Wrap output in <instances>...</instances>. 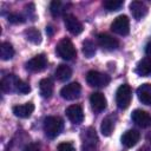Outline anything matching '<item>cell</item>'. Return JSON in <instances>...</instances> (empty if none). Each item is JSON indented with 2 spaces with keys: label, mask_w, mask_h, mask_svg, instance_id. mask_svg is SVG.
I'll use <instances>...</instances> for the list:
<instances>
[{
  "label": "cell",
  "mask_w": 151,
  "mask_h": 151,
  "mask_svg": "<svg viewBox=\"0 0 151 151\" xmlns=\"http://www.w3.org/2000/svg\"><path fill=\"white\" fill-rule=\"evenodd\" d=\"M64 127V122L60 117L48 116L44 120V132L48 138H55L59 136Z\"/></svg>",
  "instance_id": "cell-1"
},
{
  "label": "cell",
  "mask_w": 151,
  "mask_h": 151,
  "mask_svg": "<svg viewBox=\"0 0 151 151\" xmlns=\"http://www.w3.org/2000/svg\"><path fill=\"white\" fill-rule=\"evenodd\" d=\"M55 52H57V54H58L60 58H63V59H65V60H71V59H73V58L76 57V54H77V51H76L74 45H73L72 41H71L70 39H67V38H64V39H61V40L58 42V45H57V47H55Z\"/></svg>",
  "instance_id": "cell-2"
},
{
  "label": "cell",
  "mask_w": 151,
  "mask_h": 151,
  "mask_svg": "<svg viewBox=\"0 0 151 151\" xmlns=\"http://www.w3.org/2000/svg\"><path fill=\"white\" fill-rule=\"evenodd\" d=\"M131 98H132V92H131V87L127 84H123L118 87L117 92H116V103L117 106L122 110L127 109L130 103H131Z\"/></svg>",
  "instance_id": "cell-3"
},
{
  "label": "cell",
  "mask_w": 151,
  "mask_h": 151,
  "mask_svg": "<svg viewBox=\"0 0 151 151\" xmlns=\"http://www.w3.org/2000/svg\"><path fill=\"white\" fill-rule=\"evenodd\" d=\"M110 77L105 73L98 72V71H88L86 74V81L92 87H104L109 85Z\"/></svg>",
  "instance_id": "cell-4"
},
{
  "label": "cell",
  "mask_w": 151,
  "mask_h": 151,
  "mask_svg": "<svg viewBox=\"0 0 151 151\" xmlns=\"http://www.w3.org/2000/svg\"><path fill=\"white\" fill-rule=\"evenodd\" d=\"M83 150L84 151H94L98 144V137L96 131L92 127H87L83 130Z\"/></svg>",
  "instance_id": "cell-5"
},
{
  "label": "cell",
  "mask_w": 151,
  "mask_h": 151,
  "mask_svg": "<svg viewBox=\"0 0 151 151\" xmlns=\"http://www.w3.org/2000/svg\"><path fill=\"white\" fill-rule=\"evenodd\" d=\"M111 31L119 35H127L130 32V20L126 15L117 17L111 24Z\"/></svg>",
  "instance_id": "cell-6"
},
{
  "label": "cell",
  "mask_w": 151,
  "mask_h": 151,
  "mask_svg": "<svg viewBox=\"0 0 151 151\" xmlns=\"http://www.w3.org/2000/svg\"><path fill=\"white\" fill-rule=\"evenodd\" d=\"M81 92V86L79 83H70L67 85H65L61 90H60V96L66 99V100H74L77 98H79Z\"/></svg>",
  "instance_id": "cell-7"
},
{
  "label": "cell",
  "mask_w": 151,
  "mask_h": 151,
  "mask_svg": "<svg viewBox=\"0 0 151 151\" xmlns=\"http://www.w3.org/2000/svg\"><path fill=\"white\" fill-rule=\"evenodd\" d=\"M97 40H98L99 46L106 51H113V50L118 48V46H119V41L107 33H99L97 37Z\"/></svg>",
  "instance_id": "cell-8"
},
{
  "label": "cell",
  "mask_w": 151,
  "mask_h": 151,
  "mask_svg": "<svg viewBox=\"0 0 151 151\" xmlns=\"http://www.w3.org/2000/svg\"><path fill=\"white\" fill-rule=\"evenodd\" d=\"M47 66V59L44 54H38L26 63V68L31 72H41Z\"/></svg>",
  "instance_id": "cell-9"
},
{
  "label": "cell",
  "mask_w": 151,
  "mask_h": 151,
  "mask_svg": "<svg viewBox=\"0 0 151 151\" xmlns=\"http://www.w3.org/2000/svg\"><path fill=\"white\" fill-rule=\"evenodd\" d=\"M64 22H65V26H66L67 31L71 34L78 35L83 32V24L73 14H66L64 17Z\"/></svg>",
  "instance_id": "cell-10"
},
{
  "label": "cell",
  "mask_w": 151,
  "mask_h": 151,
  "mask_svg": "<svg viewBox=\"0 0 151 151\" xmlns=\"http://www.w3.org/2000/svg\"><path fill=\"white\" fill-rule=\"evenodd\" d=\"M133 123L140 127H150L151 126V114L143 110H134L131 114Z\"/></svg>",
  "instance_id": "cell-11"
},
{
  "label": "cell",
  "mask_w": 151,
  "mask_h": 151,
  "mask_svg": "<svg viewBox=\"0 0 151 151\" xmlns=\"http://www.w3.org/2000/svg\"><path fill=\"white\" fill-rule=\"evenodd\" d=\"M65 113L73 124H80L84 120V111L80 105H70Z\"/></svg>",
  "instance_id": "cell-12"
},
{
  "label": "cell",
  "mask_w": 151,
  "mask_h": 151,
  "mask_svg": "<svg viewBox=\"0 0 151 151\" xmlns=\"http://www.w3.org/2000/svg\"><path fill=\"white\" fill-rule=\"evenodd\" d=\"M90 104L94 112H101L106 109V98L100 92H93L90 97Z\"/></svg>",
  "instance_id": "cell-13"
},
{
  "label": "cell",
  "mask_w": 151,
  "mask_h": 151,
  "mask_svg": "<svg viewBox=\"0 0 151 151\" xmlns=\"http://www.w3.org/2000/svg\"><path fill=\"white\" fill-rule=\"evenodd\" d=\"M130 11L136 20H140L147 14V7L142 1H132L130 4Z\"/></svg>",
  "instance_id": "cell-14"
},
{
  "label": "cell",
  "mask_w": 151,
  "mask_h": 151,
  "mask_svg": "<svg viewBox=\"0 0 151 151\" xmlns=\"http://www.w3.org/2000/svg\"><path fill=\"white\" fill-rule=\"evenodd\" d=\"M139 138H140V133L137 130H127L126 132H124L120 140H122V144L124 146L132 147L138 143Z\"/></svg>",
  "instance_id": "cell-15"
},
{
  "label": "cell",
  "mask_w": 151,
  "mask_h": 151,
  "mask_svg": "<svg viewBox=\"0 0 151 151\" xmlns=\"http://www.w3.org/2000/svg\"><path fill=\"white\" fill-rule=\"evenodd\" d=\"M137 97L144 105H151V84H142L137 88Z\"/></svg>",
  "instance_id": "cell-16"
},
{
  "label": "cell",
  "mask_w": 151,
  "mask_h": 151,
  "mask_svg": "<svg viewBox=\"0 0 151 151\" xmlns=\"http://www.w3.org/2000/svg\"><path fill=\"white\" fill-rule=\"evenodd\" d=\"M33 111H34V104L31 101L13 107V113L19 118H28L33 113Z\"/></svg>",
  "instance_id": "cell-17"
},
{
  "label": "cell",
  "mask_w": 151,
  "mask_h": 151,
  "mask_svg": "<svg viewBox=\"0 0 151 151\" xmlns=\"http://www.w3.org/2000/svg\"><path fill=\"white\" fill-rule=\"evenodd\" d=\"M39 91L42 98H50L53 93V81L50 78H44L39 81Z\"/></svg>",
  "instance_id": "cell-18"
},
{
  "label": "cell",
  "mask_w": 151,
  "mask_h": 151,
  "mask_svg": "<svg viewBox=\"0 0 151 151\" xmlns=\"http://www.w3.org/2000/svg\"><path fill=\"white\" fill-rule=\"evenodd\" d=\"M17 81H18V78L14 76V74H8L7 77H4L1 79V83H0V86H1V90L2 92H12L15 90V86H17Z\"/></svg>",
  "instance_id": "cell-19"
},
{
  "label": "cell",
  "mask_w": 151,
  "mask_h": 151,
  "mask_svg": "<svg viewBox=\"0 0 151 151\" xmlns=\"http://www.w3.org/2000/svg\"><path fill=\"white\" fill-rule=\"evenodd\" d=\"M136 72L142 76V77H146L151 73V58L150 57H145L143 58L138 64H137V68Z\"/></svg>",
  "instance_id": "cell-20"
},
{
  "label": "cell",
  "mask_w": 151,
  "mask_h": 151,
  "mask_svg": "<svg viewBox=\"0 0 151 151\" xmlns=\"http://www.w3.org/2000/svg\"><path fill=\"white\" fill-rule=\"evenodd\" d=\"M71 76H72V70L67 65H64V64L59 65L54 71V77L60 81H65L70 79Z\"/></svg>",
  "instance_id": "cell-21"
},
{
  "label": "cell",
  "mask_w": 151,
  "mask_h": 151,
  "mask_svg": "<svg viewBox=\"0 0 151 151\" xmlns=\"http://www.w3.org/2000/svg\"><path fill=\"white\" fill-rule=\"evenodd\" d=\"M24 34H25L26 40H28V41L32 42V44L38 45V44L41 42V33H40V31H39L38 28H35V27L27 28V29L24 32Z\"/></svg>",
  "instance_id": "cell-22"
},
{
  "label": "cell",
  "mask_w": 151,
  "mask_h": 151,
  "mask_svg": "<svg viewBox=\"0 0 151 151\" xmlns=\"http://www.w3.org/2000/svg\"><path fill=\"white\" fill-rule=\"evenodd\" d=\"M114 129V118L113 116H107L101 120V125H100V131L104 136H110L112 133Z\"/></svg>",
  "instance_id": "cell-23"
},
{
  "label": "cell",
  "mask_w": 151,
  "mask_h": 151,
  "mask_svg": "<svg viewBox=\"0 0 151 151\" xmlns=\"http://www.w3.org/2000/svg\"><path fill=\"white\" fill-rule=\"evenodd\" d=\"M14 55V48L9 42H2L0 46V58L2 60H9Z\"/></svg>",
  "instance_id": "cell-24"
},
{
  "label": "cell",
  "mask_w": 151,
  "mask_h": 151,
  "mask_svg": "<svg viewBox=\"0 0 151 151\" xmlns=\"http://www.w3.org/2000/svg\"><path fill=\"white\" fill-rule=\"evenodd\" d=\"M83 53L86 58H92L96 54V45L91 40H85L83 42Z\"/></svg>",
  "instance_id": "cell-25"
},
{
  "label": "cell",
  "mask_w": 151,
  "mask_h": 151,
  "mask_svg": "<svg viewBox=\"0 0 151 151\" xmlns=\"http://www.w3.org/2000/svg\"><path fill=\"white\" fill-rule=\"evenodd\" d=\"M103 6L105 7L106 11L114 12V11H118L123 6V1L122 0H106L103 2Z\"/></svg>",
  "instance_id": "cell-26"
},
{
  "label": "cell",
  "mask_w": 151,
  "mask_h": 151,
  "mask_svg": "<svg viewBox=\"0 0 151 151\" xmlns=\"http://www.w3.org/2000/svg\"><path fill=\"white\" fill-rule=\"evenodd\" d=\"M50 12H51V14H52L54 18L59 17V15L63 13V4H61L60 1H58V0L52 1L51 5H50Z\"/></svg>",
  "instance_id": "cell-27"
},
{
  "label": "cell",
  "mask_w": 151,
  "mask_h": 151,
  "mask_svg": "<svg viewBox=\"0 0 151 151\" xmlns=\"http://www.w3.org/2000/svg\"><path fill=\"white\" fill-rule=\"evenodd\" d=\"M15 91H18L19 93L25 94V93H28V92L31 91V87H29V85H28L27 83H25V81L18 79V81H17V86H15Z\"/></svg>",
  "instance_id": "cell-28"
},
{
  "label": "cell",
  "mask_w": 151,
  "mask_h": 151,
  "mask_svg": "<svg viewBox=\"0 0 151 151\" xmlns=\"http://www.w3.org/2000/svg\"><path fill=\"white\" fill-rule=\"evenodd\" d=\"M7 19H8V21H9L11 24H22V22L25 21L24 17L17 14V13H11Z\"/></svg>",
  "instance_id": "cell-29"
},
{
  "label": "cell",
  "mask_w": 151,
  "mask_h": 151,
  "mask_svg": "<svg viewBox=\"0 0 151 151\" xmlns=\"http://www.w3.org/2000/svg\"><path fill=\"white\" fill-rule=\"evenodd\" d=\"M58 151H76V147L73 146L72 143H67V142H64V143H60L57 147Z\"/></svg>",
  "instance_id": "cell-30"
},
{
  "label": "cell",
  "mask_w": 151,
  "mask_h": 151,
  "mask_svg": "<svg viewBox=\"0 0 151 151\" xmlns=\"http://www.w3.org/2000/svg\"><path fill=\"white\" fill-rule=\"evenodd\" d=\"M22 151H39V144H37V143H29V144H27L22 149Z\"/></svg>",
  "instance_id": "cell-31"
},
{
  "label": "cell",
  "mask_w": 151,
  "mask_h": 151,
  "mask_svg": "<svg viewBox=\"0 0 151 151\" xmlns=\"http://www.w3.org/2000/svg\"><path fill=\"white\" fill-rule=\"evenodd\" d=\"M145 53L151 58V41L146 45V47H145Z\"/></svg>",
  "instance_id": "cell-32"
},
{
  "label": "cell",
  "mask_w": 151,
  "mask_h": 151,
  "mask_svg": "<svg viewBox=\"0 0 151 151\" xmlns=\"http://www.w3.org/2000/svg\"><path fill=\"white\" fill-rule=\"evenodd\" d=\"M138 151H147V149H146V147H142V149H139Z\"/></svg>",
  "instance_id": "cell-33"
}]
</instances>
